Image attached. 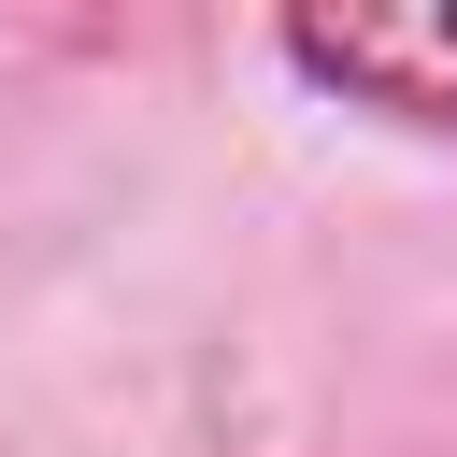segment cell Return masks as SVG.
<instances>
[{
  "label": "cell",
  "instance_id": "obj_1",
  "mask_svg": "<svg viewBox=\"0 0 457 457\" xmlns=\"http://www.w3.org/2000/svg\"><path fill=\"white\" fill-rule=\"evenodd\" d=\"M271 57L314 100H357L414 143H457V14H286Z\"/></svg>",
  "mask_w": 457,
  "mask_h": 457
}]
</instances>
